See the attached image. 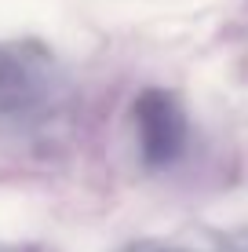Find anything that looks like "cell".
I'll return each instance as SVG.
<instances>
[{
  "label": "cell",
  "instance_id": "6da1fadb",
  "mask_svg": "<svg viewBox=\"0 0 248 252\" xmlns=\"http://www.w3.org/2000/svg\"><path fill=\"white\" fill-rule=\"evenodd\" d=\"M55 84V59L37 40H0V117L44 106Z\"/></svg>",
  "mask_w": 248,
  "mask_h": 252
},
{
  "label": "cell",
  "instance_id": "7a4b0ae2",
  "mask_svg": "<svg viewBox=\"0 0 248 252\" xmlns=\"http://www.w3.org/2000/svg\"><path fill=\"white\" fill-rule=\"evenodd\" d=\"M186 110L179 99L165 88H146L135 99V139H139V158L150 168H165V164L179 161L186 150Z\"/></svg>",
  "mask_w": 248,
  "mask_h": 252
},
{
  "label": "cell",
  "instance_id": "3957f363",
  "mask_svg": "<svg viewBox=\"0 0 248 252\" xmlns=\"http://www.w3.org/2000/svg\"><path fill=\"white\" fill-rule=\"evenodd\" d=\"M124 252H186V249H172V245H153V241H142V245H132Z\"/></svg>",
  "mask_w": 248,
  "mask_h": 252
}]
</instances>
